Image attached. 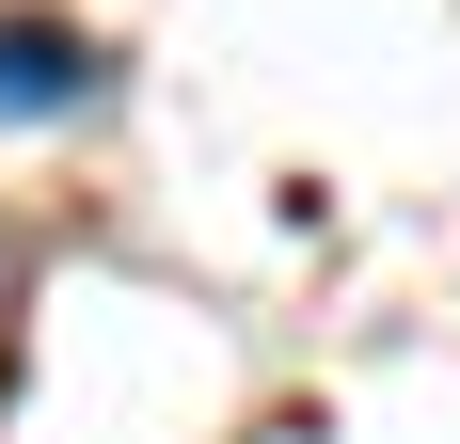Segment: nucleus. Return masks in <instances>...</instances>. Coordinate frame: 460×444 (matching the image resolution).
Returning <instances> with one entry per match:
<instances>
[{"label":"nucleus","instance_id":"f257e3e1","mask_svg":"<svg viewBox=\"0 0 460 444\" xmlns=\"http://www.w3.org/2000/svg\"><path fill=\"white\" fill-rule=\"evenodd\" d=\"M95 95V48L64 32V16H0V111L32 128V111H80Z\"/></svg>","mask_w":460,"mask_h":444}]
</instances>
